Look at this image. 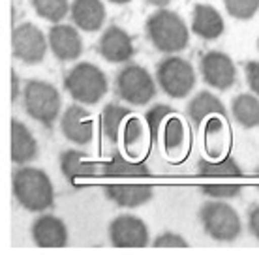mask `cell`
<instances>
[{
  "instance_id": "9",
  "label": "cell",
  "mask_w": 259,
  "mask_h": 257,
  "mask_svg": "<svg viewBox=\"0 0 259 257\" xmlns=\"http://www.w3.org/2000/svg\"><path fill=\"white\" fill-rule=\"evenodd\" d=\"M109 238L115 248H145L149 244V229L137 216H118L109 225Z\"/></svg>"
},
{
  "instance_id": "15",
  "label": "cell",
  "mask_w": 259,
  "mask_h": 257,
  "mask_svg": "<svg viewBox=\"0 0 259 257\" xmlns=\"http://www.w3.org/2000/svg\"><path fill=\"white\" fill-rule=\"evenodd\" d=\"M105 197L122 208L141 206L152 199V186L149 184H107L104 188Z\"/></svg>"
},
{
  "instance_id": "28",
  "label": "cell",
  "mask_w": 259,
  "mask_h": 257,
  "mask_svg": "<svg viewBox=\"0 0 259 257\" xmlns=\"http://www.w3.org/2000/svg\"><path fill=\"white\" fill-rule=\"evenodd\" d=\"M32 8L41 19L59 23L64 19L71 6L68 4V0H32Z\"/></svg>"
},
{
  "instance_id": "1",
  "label": "cell",
  "mask_w": 259,
  "mask_h": 257,
  "mask_svg": "<svg viewBox=\"0 0 259 257\" xmlns=\"http://www.w3.org/2000/svg\"><path fill=\"white\" fill-rule=\"evenodd\" d=\"M13 195L28 212H44L55 203L53 182L41 169L21 167L13 173Z\"/></svg>"
},
{
  "instance_id": "21",
  "label": "cell",
  "mask_w": 259,
  "mask_h": 257,
  "mask_svg": "<svg viewBox=\"0 0 259 257\" xmlns=\"http://www.w3.org/2000/svg\"><path fill=\"white\" fill-rule=\"evenodd\" d=\"M60 171L68 180L77 177H94L98 173L96 161L87 158L81 150H64L60 154Z\"/></svg>"
},
{
  "instance_id": "20",
  "label": "cell",
  "mask_w": 259,
  "mask_h": 257,
  "mask_svg": "<svg viewBox=\"0 0 259 257\" xmlns=\"http://www.w3.org/2000/svg\"><path fill=\"white\" fill-rule=\"evenodd\" d=\"M149 135L150 132H147L145 124L137 116H130L122 130L124 150L128 152V156L139 158V156L145 154V150L149 147Z\"/></svg>"
},
{
  "instance_id": "3",
  "label": "cell",
  "mask_w": 259,
  "mask_h": 257,
  "mask_svg": "<svg viewBox=\"0 0 259 257\" xmlns=\"http://www.w3.org/2000/svg\"><path fill=\"white\" fill-rule=\"evenodd\" d=\"M64 89L79 103L94 105L107 94L109 83L105 73L91 62H81L73 66L64 79Z\"/></svg>"
},
{
  "instance_id": "30",
  "label": "cell",
  "mask_w": 259,
  "mask_h": 257,
  "mask_svg": "<svg viewBox=\"0 0 259 257\" xmlns=\"http://www.w3.org/2000/svg\"><path fill=\"white\" fill-rule=\"evenodd\" d=\"M227 13L240 21L252 19L259 10V0H224Z\"/></svg>"
},
{
  "instance_id": "36",
  "label": "cell",
  "mask_w": 259,
  "mask_h": 257,
  "mask_svg": "<svg viewBox=\"0 0 259 257\" xmlns=\"http://www.w3.org/2000/svg\"><path fill=\"white\" fill-rule=\"evenodd\" d=\"M149 4H152V6H156V8H165L171 2V0H147Z\"/></svg>"
},
{
  "instance_id": "11",
  "label": "cell",
  "mask_w": 259,
  "mask_h": 257,
  "mask_svg": "<svg viewBox=\"0 0 259 257\" xmlns=\"http://www.w3.org/2000/svg\"><path fill=\"white\" fill-rule=\"evenodd\" d=\"M60 130L68 141L75 145H89L94 137V120L81 105H70L60 118Z\"/></svg>"
},
{
  "instance_id": "7",
  "label": "cell",
  "mask_w": 259,
  "mask_h": 257,
  "mask_svg": "<svg viewBox=\"0 0 259 257\" xmlns=\"http://www.w3.org/2000/svg\"><path fill=\"white\" fill-rule=\"evenodd\" d=\"M117 92L126 103L145 105L156 96L154 79L145 68L137 64H130L118 71Z\"/></svg>"
},
{
  "instance_id": "5",
  "label": "cell",
  "mask_w": 259,
  "mask_h": 257,
  "mask_svg": "<svg viewBox=\"0 0 259 257\" xmlns=\"http://www.w3.org/2000/svg\"><path fill=\"white\" fill-rule=\"evenodd\" d=\"M199 220L203 224V229L207 231V235L214 240L220 242H229L240 235V218L239 214L235 212V208L222 203V201H210L205 203L199 210Z\"/></svg>"
},
{
  "instance_id": "6",
  "label": "cell",
  "mask_w": 259,
  "mask_h": 257,
  "mask_svg": "<svg viewBox=\"0 0 259 257\" xmlns=\"http://www.w3.org/2000/svg\"><path fill=\"white\" fill-rule=\"evenodd\" d=\"M160 89L171 98H186L195 87V71L190 62L181 57H167L156 68Z\"/></svg>"
},
{
  "instance_id": "14",
  "label": "cell",
  "mask_w": 259,
  "mask_h": 257,
  "mask_svg": "<svg viewBox=\"0 0 259 257\" xmlns=\"http://www.w3.org/2000/svg\"><path fill=\"white\" fill-rule=\"evenodd\" d=\"M32 238L39 248H64L68 244V229L60 218L46 214L32 224Z\"/></svg>"
},
{
  "instance_id": "29",
  "label": "cell",
  "mask_w": 259,
  "mask_h": 257,
  "mask_svg": "<svg viewBox=\"0 0 259 257\" xmlns=\"http://www.w3.org/2000/svg\"><path fill=\"white\" fill-rule=\"evenodd\" d=\"M171 115H175V111L171 109L169 105H163V103H156L154 107L145 115V120H147V126H149L150 139H152V141L158 139L160 130H163V126H165V122H167V118Z\"/></svg>"
},
{
  "instance_id": "13",
  "label": "cell",
  "mask_w": 259,
  "mask_h": 257,
  "mask_svg": "<svg viewBox=\"0 0 259 257\" xmlns=\"http://www.w3.org/2000/svg\"><path fill=\"white\" fill-rule=\"evenodd\" d=\"M100 55L107 60V62H126L134 55V44L126 30H122L120 26H109L102 38H100V45H98Z\"/></svg>"
},
{
  "instance_id": "4",
  "label": "cell",
  "mask_w": 259,
  "mask_h": 257,
  "mask_svg": "<svg viewBox=\"0 0 259 257\" xmlns=\"http://www.w3.org/2000/svg\"><path fill=\"white\" fill-rule=\"evenodd\" d=\"M25 109L30 118L51 128L60 113V94L46 81H28L23 92Z\"/></svg>"
},
{
  "instance_id": "27",
  "label": "cell",
  "mask_w": 259,
  "mask_h": 257,
  "mask_svg": "<svg viewBox=\"0 0 259 257\" xmlns=\"http://www.w3.org/2000/svg\"><path fill=\"white\" fill-rule=\"evenodd\" d=\"M197 173L201 177H240L242 169L233 158H224V160H199L197 163Z\"/></svg>"
},
{
  "instance_id": "31",
  "label": "cell",
  "mask_w": 259,
  "mask_h": 257,
  "mask_svg": "<svg viewBox=\"0 0 259 257\" xmlns=\"http://www.w3.org/2000/svg\"><path fill=\"white\" fill-rule=\"evenodd\" d=\"M201 192L212 199H233L242 192L240 184H203Z\"/></svg>"
},
{
  "instance_id": "12",
  "label": "cell",
  "mask_w": 259,
  "mask_h": 257,
  "mask_svg": "<svg viewBox=\"0 0 259 257\" xmlns=\"http://www.w3.org/2000/svg\"><path fill=\"white\" fill-rule=\"evenodd\" d=\"M49 45L59 60H75L83 53V39L70 25H55L49 30Z\"/></svg>"
},
{
  "instance_id": "38",
  "label": "cell",
  "mask_w": 259,
  "mask_h": 257,
  "mask_svg": "<svg viewBox=\"0 0 259 257\" xmlns=\"http://www.w3.org/2000/svg\"><path fill=\"white\" fill-rule=\"evenodd\" d=\"M255 173H257V175H259V165H257V169H255Z\"/></svg>"
},
{
  "instance_id": "34",
  "label": "cell",
  "mask_w": 259,
  "mask_h": 257,
  "mask_svg": "<svg viewBox=\"0 0 259 257\" xmlns=\"http://www.w3.org/2000/svg\"><path fill=\"white\" fill-rule=\"evenodd\" d=\"M248 229L253 237L259 238V205H253L248 212Z\"/></svg>"
},
{
  "instance_id": "32",
  "label": "cell",
  "mask_w": 259,
  "mask_h": 257,
  "mask_svg": "<svg viewBox=\"0 0 259 257\" xmlns=\"http://www.w3.org/2000/svg\"><path fill=\"white\" fill-rule=\"evenodd\" d=\"M152 246L154 248H188V242L181 235L167 231V233H162L160 237H156Z\"/></svg>"
},
{
  "instance_id": "35",
  "label": "cell",
  "mask_w": 259,
  "mask_h": 257,
  "mask_svg": "<svg viewBox=\"0 0 259 257\" xmlns=\"http://www.w3.org/2000/svg\"><path fill=\"white\" fill-rule=\"evenodd\" d=\"M19 92H21L19 77H17V73H15V71H12V102L13 103L17 102V98H19Z\"/></svg>"
},
{
  "instance_id": "37",
  "label": "cell",
  "mask_w": 259,
  "mask_h": 257,
  "mask_svg": "<svg viewBox=\"0 0 259 257\" xmlns=\"http://www.w3.org/2000/svg\"><path fill=\"white\" fill-rule=\"evenodd\" d=\"M109 2H113V4H128L132 0H109Z\"/></svg>"
},
{
  "instance_id": "22",
  "label": "cell",
  "mask_w": 259,
  "mask_h": 257,
  "mask_svg": "<svg viewBox=\"0 0 259 257\" xmlns=\"http://www.w3.org/2000/svg\"><path fill=\"white\" fill-rule=\"evenodd\" d=\"M163 134V147H165V152L169 156H177L184 154L186 150V143H188V130L184 126L179 116L171 115L167 118V122L162 130Z\"/></svg>"
},
{
  "instance_id": "26",
  "label": "cell",
  "mask_w": 259,
  "mask_h": 257,
  "mask_svg": "<svg viewBox=\"0 0 259 257\" xmlns=\"http://www.w3.org/2000/svg\"><path fill=\"white\" fill-rule=\"evenodd\" d=\"M104 175L107 177H147L149 167L145 163L128 161L120 154H115L107 163H104Z\"/></svg>"
},
{
  "instance_id": "19",
  "label": "cell",
  "mask_w": 259,
  "mask_h": 257,
  "mask_svg": "<svg viewBox=\"0 0 259 257\" xmlns=\"http://www.w3.org/2000/svg\"><path fill=\"white\" fill-rule=\"evenodd\" d=\"M188 116L192 118V122H194L197 128H201V126H205V122L210 120L212 116H224V118H227V111H226V107H224V103L214 96V94L203 90V92H199V94L188 103Z\"/></svg>"
},
{
  "instance_id": "39",
  "label": "cell",
  "mask_w": 259,
  "mask_h": 257,
  "mask_svg": "<svg viewBox=\"0 0 259 257\" xmlns=\"http://www.w3.org/2000/svg\"><path fill=\"white\" fill-rule=\"evenodd\" d=\"M257 47H259V39H257Z\"/></svg>"
},
{
  "instance_id": "25",
  "label": "cell",
  "mask_w": 259,
  "mask_h": 257,
  "mask_svg": "<svg viewBox=\"0 0 259 257\" xmlns=\"http://www.w3.org/2000/svg\"><path fill=\"white\" fill-rule=\"evenodd\" d=\"M205 145H207V152L212 158L220 156L222 148L226 145V118L224 116H212L210 120L205 122Z\"/></svg>"
},
{
  "instance_id": "8",
  "label": "cell",
  "mask_w": 259,
  "mask_h": 257,
  "mask_svg": "<svg viewBox=\"0 0 259 257\" xmlns=\"http://www.w3.org/2000/svg\"><path fill=\"white\" fill-rule=\"evenodd\" d=\"M47 41L44 32L32 23L15 26L12 34L13 57L25 64H39L47 53Z\"/></svg>"
},
{
  "instance_id": "18",
  "label": "cell",
  "mask_w": 259,
  "mask_h": 257,
  "mask_svg": "<svg viewBox=\"0 0 259 257\" xmlns=\"http://www.w3.org/2000/svg\"><path fill=\"white\" fill-rule=\"evenodd\" d=\"M192 30L203 39H216L224 32V19L212 6L197 4L192 13Z\"/></svg>"
},
{
  "instance_id": "16",
  "label": "cell",
  "mask_w": 259,
  "mask_h": 257,
  "mask_svg": "<svg viewBox=\"0 0 259 257\" xmlns=\"http://www.w3.org/2000/svg\"><path fill=\"white\" fill-rule=\"evenodd\" d=\"M71 21L84 32L100 30L105 21V8L102 0H73L70 8Z\"/></svg>"
},
{
  "instance_id": "40",
  "label": "cell",
  "mask_w": 259,
  "mask_h": 257,
  "mask_svg": "<svg viewBox=\"0 0 259 257\" xmlns=\"http://www.w3.org/2000/svg\"><path fill=\"white\" fill-rule=\"evenodd\" d=\"M257 190H259V186H257Z\"/></svg>"
},
{
  "instance_id": "23",
  "label": "cell",
  "mask_w": 259,
  "mask_h": 257,
  "mask_svg": "<svg viewBox=\"0 0 259 257\" xmlns=\"http://www.w3.org/2000/svg\"><path fill=\"white\" fill-rule=\"evenodd\" d=\"M233 116L242 128L259 126V100L252 94H240L233 102Z\"/></svg>"
},
{
  "instance_id": "17",
  "label": "cell",
  "mask_w": 259,
  "mask_h": 257,
  "mask_svg": "<svg viewBox=\"0 0 259 257\" xmlns=\"http://www.w3.org/2000/svg\"><path fill=\"white\" fill-rule=\"evenodd\" d=\"M39 154L38 141L25 124L13 118L12 120V160L13 163H28Z\"/></svg>"
},
{
  "instance_id": "24",
  "label": "cell",
  "mask_w": 259,
  "mask_h": 257,
  "mask_svg": "<svg viewBox=\"0 0 259 257\" xmlns=\"http://www.w3.org/2000/svg\"><path fill=\"white\" fill-rule=\"evenodd\" d=\"M126 116H130V111L126 107H120L115 103L105 105L104 113H102V130H104L107 139H111L113 143L118 141V137L124 130V124L128 120Z\"/></svg>"
},
{
  "instance_id": "10",
  "label": "cell",
  "mask_w": 259,
  "mask_h": 257,
  "mask_svg": "<svg viewBox=\"0 0 259 257\" xmlns=\"http://www.w3.org/2000/svg\"><path fill=\"white\" fill-rule=\"evenodd\" d=\"M201 73L208 87L218 90H227L235 84L237 71H235L233 60L226 53L210 51L201 58Z\"/></svg>"
},
{
  "instance_id": "2",
  "label": "cell",
  "mask_w": 259,
  "mask_h": 257,
  "mask_svg": "<svg viewBox=\"0 0 259 257\" xmlns=\"http://www.w3.org/2000/svg\"><path fill=\"white\" fill-rule=\"evenodd\" d=\"M147 34L150 44L162 53H179L188 47L190 32L181 15L169 10L152 13L147 21Z\"/></svg>"
},
{
  "instance_id": "33",
  "label": "cell",
  "mask_w": 259,
  "mask_h": 257,
  "mask_svg": "<svg viewBox=\"0 0 259 257\" xmlns=\"http://www.w3.org/2000/svg\"><path fill=\"white\" fill-rule=\"evenodd\" d=\"M244 70H246L248 87L252 89L253 94H257V96H259V62H255V60H250V62H246Z\"/></svg>"
}]
</instances>
